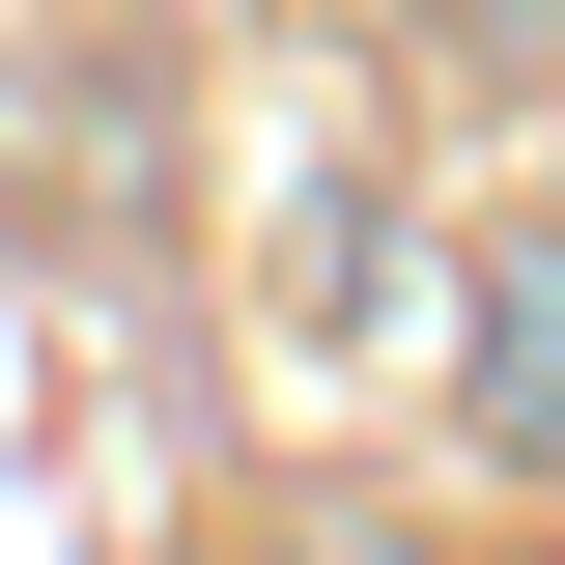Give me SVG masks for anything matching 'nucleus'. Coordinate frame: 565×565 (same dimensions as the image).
<instances>
[{"label": "nucleus", "mask_w": 565, "mask_h": 565, "mask_svg": "<svg viewBox=\"0 0 565 565\" xmlns=\"http://www.w3.org/2000/svg\"><path fill=\"white\" fill-rule=\"evenodd\" d=\"M565 424V311H537V255H481V452H537Z\"/></svg>", "instance_id": "obj_1"}]
</instances>
